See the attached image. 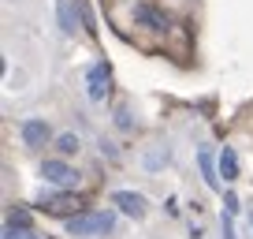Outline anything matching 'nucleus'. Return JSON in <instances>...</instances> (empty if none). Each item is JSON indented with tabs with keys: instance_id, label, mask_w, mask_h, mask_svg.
<instances>
[{
	"instance_id": "6",
	"label": "nucleus",
	"mask_w": 253,
	"mask_h": 239,
	"mask_svg": "<svg viewBox=\"0 0 253 239\" xmlns=\"http://www.w3.org/2000/svg\"><path fill=\"white\" fill-rule=\"evenodd\" d=\"M112 202H116L126 217H142L145 213V198H142V194H134V191H116V194H112Z\"/></svg>"
},
{
	"instance_id": "8",
	"label": "nucleus",
	"mask_w": 253,
	"mask_h": 239,
	"mask_svg": "<svg viewBox=\"0 0 253 239\" xmlns=\"http://www.w3.org/2000/svg\"><path fill=\"white\" fill-rule=\"evenodd\" d=\"M56 15H60V30L63 34H75V30H79V19H75L71 0H56Z\"/></svg>"
},
{
	"instance_id": "3",
	"label": "nucleus",
	"mask_w": 253,
	"mask_h": 239,
	"mask_svg": "<svg viewBox=\"0 0 253 239\" xmlns=\"http://www.w3.org/2000/svg\"><path fill=\"white\" fill-rule=\"evenodd\" d=\"M38 209H45V213H56V217H71L82 209L79 194H67V187H63L60 194H45V198L38 202Z\"/></svg>"
},
{
	"instance_id": "15",
	"label": "nucleus",
	"mask_w": 253,
	"mask_h": 239,
	"mask_svg": "<svg viewBox=\"0 0 253 239\" xmlns=\"http://www.w3.org/2000/svg\"><path fill=\"white\" fill-rule=\"evenodd\" d=\"M116 123H119L123 131H130V127H134V120L126 116V109H119V112H116Z\"/></svg>"
},
{
	"instance_id": "16",
	"label": "nucleus",
	"mask_w": 253,
	"mask_h": 239,
	"mask_svg": "<svg viewBox=\"0 0 253 239\" xmlns=\"http://www.w3.org/2000/svg\"><path fill=\"white\" fill-rule=\"evenodd\" d=\"M223 239H235V228H231V213H223Z\"/></svg>"
},
{
	"instance_id": "7",
	"label": "nucleus",
	"mask_w": 253,
	"mask_h": 239,
	"mask_svg": "<svg viewBox=\"0 0 253 239\" xmlns=\"http://www.w3.org/2000/svg\"><path fill=\"white\" fill-rule=\"evenodd\" d=\"M23 142L26 146H45L48 142V123L45 120H26L23 123Z\"/></svg>"
},
{
	"instance_id": "5",
	"label": "nucleus",
	"mask_w": 253,
	"mask_h": 239,
	"mask_svg": "<svg viewBox=\"0 0 253 239\" xmlns=\"http://www.w3.org/2000/svg\"><path fill=\"white\" fill-rule=\"evenodd\" d=\"M134 19H138L142 26H149V30H168V26H171V19H168L160 8H153V4H138V8H134Z\"/></svg>"
},
{
	"instance_id": "11",
	"label": "nucleus",
	"mask_w": 253,
	"mask_h": 239,
	"mask_svg": "<svg viewBox=\"0 0 253 239\" xmlns=\"http://www.w3.org/2000/svg\"><path fill=\"white\" fill-rule=\"evenodd\" d=\"M79 135H60L56 138V150H60V157H71V153H79Z\"/></svg>"
},
{
	"instance_id": "12",
	"label": "nucleus",
	"mask_w": 253,
	"mask_h": 239,
	"mask_svg": "<svg viewBox=\"0 0 253 239\" xmlns=\"http://www.w3.org/2000/svg\"><path fill=\"white\" fill-rule=\"evenodd\" d=\"M4 239H41V236H34L30 228H19V232H15V228H11V224H8V232H4Z\"/></svg>"
},
{
	"instance_id": "9",
	"label": "nucleus",
	"mask_w": 253,
	"mask_h": 239,
	"mask_svg": "<svg viewBox=\"0 0 253 239\" xmlns=\"http://www.w3.org/2000/svg\"><path fill=\"white\" fill-rule=\"evenodd\" d=\"M216 165H220L223 179H238V153L231 150V146H223V150H220V157H216Z\"/></svg>"
},
{
	"instance_id": "13",
	"label": "nucleus",
	"mask_w": 253,
	"mask_h": 239,
	"mask_svg": "<svg viewBox=\"0 0 253 239\" xmlns=\"http://www.w3.org/2000/svg\"><path fill=\"white\" fill-rule=\"evenodd\" d=\"M223 213H231V217L238 213V198H235V194H231V191L223 194Z\"/></svg>"
},
{
	"instance_id": "1",
	"label": "nucleus",
	"mask_w": 253,
	"mask_h": 239,
	"mask_svg": "<svg viewBox=\"0 0 253 239\" xmlns=\"http://www.w3.org/2000/svg\"><path fill=\"white\" fill-rule=\"evenodd\" d=\"M112 228H116V213H108V209H79L67 217L71 236H108Z\"/></svg>"
},
{
	"instance_id": "2",
	"label": "nucleus",
	"mask_w": 253,
	"mask_h": 239,
	"mask_svg": "<svg viewBox=\"0 0 253 239\" xmlns=\"http://www.w3.org/2000/svg\"><path fill=\"white\" fill-rule=\"evenodd\" d=\"M112 71H108V64H104V60H97L93 67H89V75H86V97L89 101H97L101 105L104 97H108V90H112Z\"/></svg>"
},
{
	"instance_id": "14",
	"label": "nucleus",
	"mask_w": 253,
	"mask_h": 239,
	"mask_svg": "<svg viewBox=\"0 0 253 239\" xmlns=\"http://www.w3.org/2000/svg\"><path fill=\"white\" fill-rule=\"evenodd\" d=\"M26 221H30V217H26L23 209H19V213H8V224H11V228H26Z\"/></svg>"
},
{
	"instance_id": "4",
	"label": "nucleus",
	"mask_w": 253,
	"mask_h": 239,
	"mask_svg": "<svg viewBox=\"0 0 253 239\" xmlns=\"http://www.w3.org/2000/svg\"><path fill=\"white\" fill-rule=\"evenodd\" d=\"M41 176H45L48 183H56V187H75L79 183V172H75L67 161H60V157H48L45 165H41Z\"/></svg>"
},
{
	"instance_id": "10",
	"label": "nucleus",
	"mask_w": 253,
	"mask_h": 239,
	"mask_svg": "<svg viewBox=\"0 0 253 239\" xmlns=\"http://www.w3.org/2000/svg\"><path fill=\"white\" fill-rule=\"evenodd\" d=\"M198 165H201V176H205V183L212 187V191H220V176H216V168H220V165H212L209 150H201V153H198Z\"/></svg>"
}]
</instances>
